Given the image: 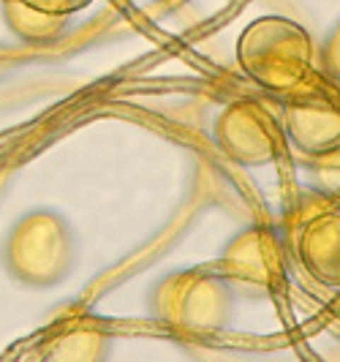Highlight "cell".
Instances as JSON below:
<instances>
[{
    "mask_svg": "<svg viewBox=\"0 0 340 362\" xmlns=\"http://www.w3.org/2000/svg\"><path fill=\"white\" fill-rule=\"evenodd\" d=\"M316 47L300 22L281 14L253 19L237 38V66L262 90L286 95L313 74Z\"/></svg>",
    "mask_w": 340,
    "mask_h": 362,
    "instance_id": "obj_1",
    "label": "cell"
},
{
    "mask_svg": "<svg viewBox=\"0 0 340 362\" xmlns=\"http://www.w3.org/2000/svg\"><path fill=\"white\" fill-rule=\"evenodd\" d=\"M232 284L218 270H177L156 284L150 313L180 335H213L232 319Z\"/></svg>",
    "mask_w": 340,
    "mask_h": 362,
    "instance_id": "obj_2",
    "label": "cell"
},
{
    "mask_svg": "<svg viewBox=\"0 0 340 362\" xmlns=\"http://www.w3.org/2000/svg\"><path fill=\"white\" fill-rule=\"evenodd\" d=\"M76 262L71 226L54 210H30L11 226L3 245V264L8 275L25 284L47 289L71 272Z\"/></svg>",
    "mask_w": 340,
    "mask_h": 362,
    "instance_id": "obj_3",
    "label": "cell"
},
{
    "mask_svg": "<svg viewBox=\"0 0 340 362\" xmlns=\"http://www.w3.org/2000/svg\"><path fill=\"white\" fill-rule=\"evenodd\" d=\"M286 139L307 158L340 150V88L324 74H310L283 101Z\"/></svg>",
    "mask_w": 340,
    "mask_h": 362,
    "instance_id": "obj_4",
    "label": "cell"
},
{
    "mask_svg": "<svg viewBox=\"0 0 340 362\" xmlns=\"http://www.w3.org/2000/svg\"><path fill=\"white\" fill-rule=\"evenodd\" d=\"M215 145L226 158L240 166H269L283 156V123L264 104L253 98H240L218 115L213 128Z\"/></svg>",
    "mask_w": 340,
    "mask_h": 362,
    "instance_id": "obj_5",
    "label": "cell"
},
{
    "mask_svg": "<svg viewBox=\"0 0 340 362\" xmlns=\"http://www.w3.org/2000/svg\"><path fill=\"white\" fill-rule=\"evenodd\" d=\"M215 270L232 286L275 291L281 289L286 278V254L272 229L251 226L232 237V243L223 248V254L218 259Z\"/></svg>",
    "mask_w": 340,
    "mask_h": 362,
    "instance_id": "obj_6",
    "label": "cell"
},
{
    "mask_svg": "<svg viewBox=\"0 0 340 362\" xmlns=\"http://www.w3.org/2000/svg\"><path fill=\"white\" fill-rule=\"evenodd\" d=\"M297 256L322 286L340 289V213L329 210L310 218L300 229Z\"/></svg>",
    "mask_w": 340,
    "mask_h": 362,
    "instance_id": "obj_7",
    "label": "cell"
},
{
    "mask_svg": "<svg viewBox=\"0 0 340 362\" xmlns=\"http://www.w3.org/2000/svg\"><path fill=\"white\" fill-rule=\"evenodd\" d=\"M3 19L8 30L28 44H49L66 33L69 17H54L25 0H3Z\"/></svg>",
    "mask_w": 340,
    "mask_h": 362,
    "instance_id": "obj_8",
    "label": "cell"
},
{
    "mask_svg": "<svg viewBox=\"0 0 340 362\" xmlns=\"http://www.w3.org/2000/svg\"><path fill=\"white\" fill-rule=\"evenodd\" d=\"M107 335L101 329H71L60 338H54L49 344V351L47 357L52 360H71V362H93L101 360L107 354Z\"/></svg>",
    "mask_w": 340,
    "mask_h": 362,
    "instance_id": "obj_9",
    "label": "cell"
},
{
    "mask_svg": "<svg viewBox=\"0 0 340 362\" xmlns=\"http://www.w3.org/2000/svg\"><path fill=\"white\" fill-rule=\"evenodd\" d=\"M319 66L327 79H332L340 88V22L329 30V36L324 38L322 52H319Z\"/></svg>",
    "mask_w": 340,
    "mask_h": 362,
    "instance_id": "obj_10",
    "label": "cell"
},
{
    "mask_svg": "<svg viewBox=\"0 0 340 362\" xmlns=\"http://www.w3.org/2000/svg\"><path fill=\"white\" fill-rule=\"evenodd\" d=\"M25 3L36 6V8L47 11V14H54V17L71 19L74 14H79V11H85L88 6H93L95 0H25Z\"/></svg>",
    "mask_w": 340,
    "mask_h": 362,
    "instance_id": "obj_11",
    "label": "cell"
},
{
    "mask_svg": "<svg viewBox=\"0 0 340 362\" xmlns=\"http://www.w3.org/2000/svg\"><path fill=\"white\" fill-rule=\"evenodd\" d=\"M319 163V180L327 185V191L340 194V150L322 156V158H313Z\"/></svg>",
    "mask_w": 340,
    "mask_h": 362,
    "instance_id": "obj_12",
    "label": "cell"
}]
</instances>
